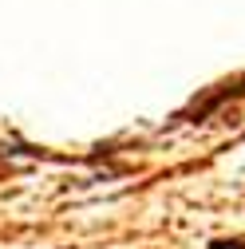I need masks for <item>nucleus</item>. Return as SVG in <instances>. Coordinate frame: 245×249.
Wrapping results in <instances>:
<instances>
[{"label": "nucleus", "instance_id": "f257e3e1", "mask_svg": "<svg viewBox=\"0 0 245 249\" xmlns=\"http://www.w3.org/2000/svg\"><path fill=\"white\" fill-rule=\"evenodd\" d=\"M245 95V79H237V83H226L222 91H213V95L202 103V107H194V111H186V115H178V119H194V123H202L206 115H213L222 103H233V99H241Z\"/></svg>", "mask_w": 245, "mask_h": 249}, {"label": "nucleus", "instance_id": "f03ea898", "mask_svg": "<svg viewBox=\"0 0 245 249\" xmlns=\"http://www.w3.org/2000/svg\"><path fill=\"white\" fill-rule=\"evenodd\" d=\"M210 249H245V237H213Z\"/></svg>", "mask_w": 245, "mask_h": 249}]
</instances>
